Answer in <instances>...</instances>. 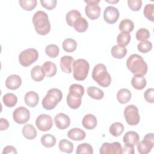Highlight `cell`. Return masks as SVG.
<instances>
[{"instance_id":"cell-7","label":"cell","mask_w":154,"mask_h":154,"mask_svg":"<svg viewBox=\"0 0 154 154\" xmlns=\"http://www.w3.org/2000/svg\"><path fill=\"white\" fill-rule=\"evenodd\" d=\"M123 114L125 120L129 125H136L138 124L140 121L138 109L134 105H129L126 106L125 108Z\"/></svg>"},{"instance_id":"cell-9","label":"cell","mask_w":154,"mask_h":154,"mask_svg":"<svg viewBox=\"0 0 154 154\" xmlns=\"http://www.w3.org/2000/svg\"><path fill=\"white\" fill-rule=\"evenodd\" d=\"M138 152L141 154L149 153L154 146V134L153 133L147 134L143 140L137 144Z\"/></svg>"},{"instance_id":"cell-2","label":"cell","mask_w":154,"mask_h":154,"mask_svg":"<svg viewBox=\"0 0 154 154\" xmlns=\"http://www.w3.org/2000/svg\"><path fill=\"white\" fill-rule=\"evenodd\" d=\"M126 66L132 73L144 76L146 74L148 66L141 56L138 54H132L126 60Z\"/></svg>"},{"instance_id":"cell-44","label":"cell","mask_w":154,"mask_h":154,"mask_svg":"<svg viewBox=\"0 0 154 154\" xmlns=\"http://www.w3.org/2000/svg\"><path fill=\"white\" fill-rule=\"evenodd\" d=\"M128 5L129 8L134 11H137L140 10L142 6V1L141 0H128Z\"/></svg>"},{"instance_id":"cell-23","label":"cell","mask_w":154,"mask_h":154,"mask_svg":"<svg viewBox=\"0 0 154 154\" xmlns=\"http://www.w3.org/2000/svg\"><path fill=\"white\" fill-rule=\"evenodd\" d=\"M42 69L44 71L45 76L46 77L50 78L54 76L57 73V66L55 63L50 61H45L42 65Z\"/></svg>"},{"instance_id":"cell-5","label":"cell","mask_w":154,"mask_h":154,"mask_svg":"<svg viewBox=\"0 0 154 154\" xmlns=\"http://www.w3.org/2000/svg\"><path fill=\"white\" fill-rule=\"evenodd\" d=\"M90 69L88 62L85 59L79 58L73 63V76L77 81H84L87 78Z\"/></svg>"},{"instance_id":"cell-13","label":"cell","mask_w":154,"mask_h":154,"mask_svg":"<svg viewBox=\"0 0 154 154\" xmlns=\"http://www.w3.org/2000/svg\"><path fill=\"white\" fill-rule=\"evenodd\" d=\"M119 10L113 6H108L103 11V19L109 24L116 23L119 17Z\"/></svg>"},{"instance_id":"cell-40","label":"cell","mask_w":154,"mask_h":154,"mask_svg":"<svg viewBox=\"0 0 154 154\" xmlns=\"http://www.w3.org/2000/svg\"><path fill=\"white\" fill-rule=\"evenodd\" d=\"M19 3L25 10L31 11L36 7L37 1L36 0H19Z\"/></svg>"},{"instance_id":"cell-27","label":"cell","mask_w":154,"mask_h":154,"mask_svg":"<svg viewBox=\"0 0 154 154\" xmlns=\"http://www.w3.org/2000/svg\"><path fill=\"white\" fill-rule=\"evenodd\" d=\"M23 135L28 140H33L37 136V131L31 124H26L22 128Z\"/></svg>"},{"instance_id":"cell-19","label":"cell","mask_w":154,"mask_h":154,"mask_svg":"<svg viewBox=\"0 0 154 154\" xmlns=\"http://www.w3.org/2000/svg\"><path fill=\"white\" fill-rule=\"evenodd\" d=\"M67 137L74 141H81L85 138L86 134L82 129L78 128H74L68 131Z\"/></svg>"},{"instance_id":"cell-21","label":"cell","mask_w":154,"mask_h":154,"mask_svg":"<svg viewBox=\"0 0 154 154\" xmlns=\"http://www.w3.org/2000/svg\"><path fill=\"white\" fill-rule=\"evenodd\" d=\"M97 123L96 117L91 114H86L82 119V126L87 129H93L96 128Z\"/></svg>"},{"instance_id":"cell-3","label":"cell","mask_w":154,"mask_h":154,"mask_svg":"<svg viewBox=\"0 0 154 154\" xmlns=\"http://www.w3.org/2000/svg\"><path fill=\"white\" fill-rule=\"evenodd\" d=\"M92 78L100 86L108 87L111 82V78L108 72L105 64L100 63L96 64L92 71Z\"/></svg>"},{"instance_id":"cell-29","label":"cell","mask_w":154,"mask_h":154,"mask_svg":"<svg viewBox=\"0 0 154 154\" xmlns=\"http://www.w3.org/2000/svg\"><path fill=\"white\" fill-rule=\"evenodd\" d=\"M87 93L90 97L96 100L102 99L104 96L103 91L100 88L94 86L88 87L87 88Z\"/></svg>"},{"instance_id":"cell-45","label":"cell","mask_w":154,"mask_h":154,"mask_svg":"<svg viewBox=\"0 0 154 154\" xmlns=\"http://www.w3.org/2000/svg\"><path fill=\"white\" fill-rule=\"evenodd\" d=\"M40 3L43 7L51 10L56 7L57 1V0H41Z\"/></svg>"},{"instance_id":"cell-31","label":"cell","mask_w":154,"mask_h":154,"mask_svg":"<svg viewBox=\"0 0 154 154\" xmlns=\"http://www.w3.org/2000/svg\"><path fill=\"white\" fill-rule=\"evenodd\" d=\"M42 144L47 148L54 147L56 144L55 137L50 134H46L43 135L40 139Z\"/></svg>"},{"instance_id":"cell-46","label":"cell","mask_w":154,"mask_h":154,"mask_svg":"<svg viewBox=\"0 0 154 154\" xmlns=\"http://www.w3.org/2000/svg\"><path fill=\"white\" fill-rule=\"evenodd\" d=\"M69 91L79 94L80 95L83 96L84 94V88L82 85L78 84H73L69 87Z\"/></svg>"},{"instance_id":"cell-35","label":"cell","mask_w":154,"mask_h":154,"mask_svg":"<svg viewBox=\"0 0 154 154\" xmlns=\"http://www.w3.org/2000/svg\"><path fill=\"white\" fill-rule=\"evenodd\" d=\"M131 41V35L129 32L122 31L117 37V43L122 47L126 46Z\"/></svg>"},{"instance_id":"cell-14","label":"cell","mask_w":154,"mask_h":154,"mask_svg":"<svg viewBox=\"0 0 154 154\" xmlns=\"http://www.w3.org/2000/svg\"><path fill=\"white\" fill-rule=\"evenodd\" d=\"M82 97L79 94L69 91L66 97V101L69 107L73 109L78 108L81 105Z\"/></svg>"},{"instance_id":"cell-12","label":"cell","mask_w":154,"mask_h":154,"mask_svg":"<svg viewBox=\"0 0 154 154\" xmlns=\"http://www.w3.org/2000/svg\"><path fill=\"white\" fill-rule=\"evenodd\" d=\"M99 153L100 154H121L122 153V147L121 144L118 142L103 143L100 147Z\"/></svg>"},{"instance_id":"cell-36","label":"cell","mask_w":154,"mask_h":154,"mask_svg":"<svg viewBox=\"0 0 154 154\" xmlns=\"http://www.w3.org/2000/svg\"><path fill=\"white\" fill-rule=\"evenodd\" d=\"M79 17H81V13L77 10H70L66 16V21L68 25L73 26L75 21Z\"/></svg>"},{"instance_id":"cell-34","label":"cell","mask_w":154,"mask_h":154,"mask_svg":"<svg viewBox=\"0 0 154 154\" xmlns=\"http://www.w3.org/2000/svg\"><path fill=\"white\" fill-rule=\"evenodd\" d=\"M62 46L65 52H72L76 50L77 48V43L74 39L68 38L63 41Z\"/></svg>"},{"instance_id":"cell-39","label":"cell","mask_w":154,"mask_h":154,"mask_svg":"<svg viewBox=\"0 0 154 154\" xmlns=\"http://www.w3.org/2000/svg\"><path fill=\"white\" fill-rule=\"evenodd\" d=\"M76 153L77 154H82V153H88V154H93V149L92 146L87 143L80 144L78 146L76 150Z\"/></svg>"},{"instance_id":"cell-24","label":"cell","mask_w":154,"mask_h":154,"mask_svg":"<svg viewBox=\"0 0 154 154\" xmlns=\"http://www.w3.org/2000/svg\"><path fill=\"white\" fill-rule=\"evenodd\" d=\"M131 96L132 94L131 91L127 88H121L117 93V100L122 104L129 102L131 99Z\"/></svg>"},{"instance_id":"cell-43","label":"cell","mask_w":154,"mask_h":154,"mask_svg":"<svg viewBox=\"0 0 154 154\" xmlns=\"http://www.w3.org/2000/svg\"><path fill=\"white\" fill-rule=\"evenodd\" d=\"M152 48V43L148 40L140 42L137 45V49L138 51L141 53H147L151 51Z\"/></svg>"},{"instance_id":"cell-16","label":"cell","mask_w":154,"mask_h":154,"mask_svg":"<svg viewBox=\"0 0 154 154\" xmlns=\"http://www.w3.org/2000/svg\"><path fill=\"white\" fill-rule=\"evenodd\" d=\"M74 58L69 55H64L60 58V64L61 70L66 73H70L72 70Z\"/></svg>"},{"instance_id":"cell-15","label":"cell","mask_w":154,"mask_h":154,"mask_svg":"<svg viewBox=\"0 0 154 154\" xmlns=\"http://www.w3.org/2000/svg\"><path fill=\"white\" fill-rule=\"evenodd\" d=\"M54 121L57 128L63 130L68 128L70 124V119L69 117L62 112L58 113L55 116Z\"/></svg>"},{"instance_id":"cell-37","label":"cell","mask_w":154,"mask_h":154,"mask_svg":"<svg viewBox=\"0 0 154 154\" xmlns=\"http://www.w3.org/2000/svg\"><path fill=\"white\" fill-rule=\"evenodd\" d=\"M134 28V22L129 19H125L122 20L119 25V30L121 31H125L127 32H129L133 31Z\"/></svg>"},{"instance_id":"cell-1","label":"cell","mask_w":154,"mask_h":154,"mask_svg":"<svg viewBox=\"0 0 154 154\" xmlns=\"http://www.w3.org/2000/svg\"><path fill=\"white\" fill-rule=\"evenodd\" d=\"M32 23L37 34L41 35L48 34L51 30V23L46 13L43 11H36L32 16Z\"/></svg>"},{"instance_id":"cell-32","label":"cell","mask_w":154,"mask_h":154,"mask_svg":"<svg viewBox=\"0 0 154 154\" xmlns=\"http://www.w3.org/2000/svg\"><path fill=\"white\" fill-rule=\"evenodd\" d=\"M124 131V126L120 122L113 123L109 128V132L114 137L120 136Z\"/></svg>"},{"instance_id":"cell-38","label":"cell","mask_w":154,"mask_h":154,"mask_svg":"<svg viewBox=\"0 0 154 154\" xmlns=\"http://www.w3.org/2000/svg\"><path fill=\"white\" fill-rule=\"evenodd\" d=\"M60 49L58 46L54 44H50L45 48L46 54L50 58H56L59 55Z\"/></svg>"},{"instance_id":"cell-48","label":"cell","mask_w":154,"mask_h":154,"mask_svg":"<svg viewBox=\"0 0 154 154\" xmlns=\"http://www.w3.org/2000/svg\"><path fill=\"white\" fill-rule=\"evenodd\" d=\"M17 152L16 149L13 146H7L5 147L2 151V154H8V153H17Z\"/></svg>"},{"instance_id":"cell-33","label":"cell","mask_w":154,"mask_h":154,"mask_svg":"<svg viewBox=\"0 0 154 154\" xmlns=\"http://www.w3.org/2000/svg\"><path fill=\"white\" fill-rule=\"evenodd\" d=\"M58 147L60 151L63 152L71 153L73 150L74 146L73 144L70 141L66 139H63L59 141Z\"/></svg>"},{"instance_id":"cell-25","label":"cell","mask_w":154,"mask_h":154,"mask_svg":"<svg viewBox=\"0 0 154 154\" xmlns=\"http://www.w3.org/2000/svg\"><path fill=\"white\" fill-rule=\"evenodd\" d=\"M73 26L77 32H84L87 30L88 23L84 17H79L75 21Z\"/></svg>"},{"instance_id":"cell-17","label":"cell","mask_w":154,"mask_h":154,"mask_svg":"<svg viewBox=\"0 0 154 154\" xmlns=\"http://www.w3.org/2000/svg\"><path fill=\"white\" fill-rule=\"evenodd\" d=\"M22 84V79L18 75L13 74L7 77L5 80V85L10 90L18 89Z\"/></svg>"},{"instance_id":"cell-10","label":"cell","mask_w":154,"mask_h":154,"mask_svg":"<svg viewBox=\"0 0 154 154\" xmlns=\"http://www.w3.org/2000/svg\"><path fill=\"white\" fill-rule=\"evenodd\" d=\"M35 125L40 131L46 132L50 130L53 125L52 117L46 114L39 115L35 120Z\"/></svg>"},{"instance_id":"cell-30","label":"cell","mask_w":154,"mask_h":154,"mask_svg":"<svg viewBox=\"0 0 154 154\" xmlns=\"http://www.w3.org/2000/svg\"><path fill=\"white\" fill-rule=\"evenodd\" d=\"M2 101L7 107H13L17 102V97L13 93H8L3 96Z\"/></svg>"},{"instance_id":"cell-51","label":"cell","mask_w":154,"mask_h":154,"mask_svg":"<svg viewBox=\"0 0 154 154\" xmlns=\"http://www.w3.org/2000/svg\"><path fill=\"white\" fill-rule=\"evenodd\" d=\"M105 1L106 2H109V3H117V2H118L119 1H107V0H105Z\"/></svg>"},{"instance_id":"cell-8","label":"cell","mask_w":154,"mask_h":154,"mask_svg":"<svg viewBox=\"0 0 154 154\" xmlns=\"http://www.w3.org/2000/svg\"><path fill=\"white\" fill-rule=\"evenodd\" d=\"M87 4L85 7V12L87 16L94 20L97 19L100 14V8L98 4L100 2L99 0H84Z\"/></svg>"},{"instance_id":"cell-26","label":"cell","mask_w":154,"mask_h":154,"mask_svg":"<svg viewBox=\"0 0 154 154\" xmlns=\"http://www.w3.org/2000/svg\"><path fill=\"white\" fill-rule=\"evenodd\" d=\"M31 76L35 81L39 82L42 81L45 76L42 67L38 65L33 67L31 70Z\"/></svg>"},{"instance_id":"cell-42","label":"cell","mask_w":154,"mask_h":154,"mask_svg":"<svg viewBox=\"0 0 154 154\" xmlns=\"http://www.w3.org/2000/svg\"><path fill=\"white\" fill-rule=\"evenodd\" d=\"M136 38L138 41L143 42L147 40L150 37V32L146 28H140L136 32Z\"/></svg>"},{"instance_id":"cell-47","label":"cell","mask_w":154,"mask_h":154,"mask_svg":"<svg viewBox=\"0 0 154 154\" xmlns=\"http://www.w3.org/2000/svg\"><path fill=\"white\" fill-rule=\"evenodd\" d=\"M144 97L147 102L153 103L154 102V89L150 88L146 90L144 93Z\"/></svg>"},{"instance_id":"cell-41","label":"cell","mask_w":154,"mask_h":154,"mask_svg":"<svg viewBox=\"0 0 154 154\" xmlns=\"http://www.w3.org/2000/svg\"><path fill=\"white\" fill-rule=\"evenodd\" d=\"M143 13L144 16L149 20L154 21V4H147L144 7Z\"/></svg>"},{"instance_id":"cell-50","label":"cell","mask_w":154,"mask_h":154,"mask_svg":"<svg viewBox=\"0 0 154 154\" xmlns=\"http://www.w3.org/2000/svg\"><path fill=\"white\" fill-rule=\"evenodd\" d=\"M134 146L125 145L122 148V153H128V154H134Z\"/></svg>"},{"instance_id":"cell-22","label":"cell","mask_w":154,"mask_h":154,"mask_svg":"<svg viewBox=\"0 0 154 154\" xmlns=\"http://www.w3.org/2000/svg\"><path fill=\"white\" fill-rule=\"evenodd\" d=\"M146 79L142 75H135L131 79V84L136 90H143L146 86Z\"/></svg>"},{"instance_id":"cell-11","label":"cell","mask_w":154,"mask_h":154,"mask_svg":"<svg viewBox=\"0 0 154 154\" xmlns=\"http://www.w3.org/2000/svg\"><path fill=\"white\" fill-rule=\"evenodd\" d=\"M13 118L14 122L18 124L26 123L30 119V112L25 107H18L13 111Z\"/></svg>"},{"instance_id":"cell-20","label":"cell","mask_w":154,"mask_h":154,"mask_svg":"<svg viewBox=\"0 0 154 154\" xmlns=\"http://www.w3.org/2000/svg\"><path fill=\"white\" fill-rule=\"evenodd\" d=\"M24 100L26 105L30 107H35L38 103L39 97L36 92L30 91L25 94Z\"/></svg>"},{"instance_id":"cell-4","label":"cell","mask_w":154,"mask_h":154,"mask_svg":"<svg viewBox=\"0 0 154 154\" xmlns=\"http://www.w3.org/2000/svg\"><path fill=\"white\" fill-rule=\"evenodd\" d=\"M63 93L58 88H53L48 90L46 95L42 100V106L46 110L53 109L61 100Z\"/></svg>"},{"instance_id":"cell-18","label":"cell","mask_w":154,"mask_h":154,"mask_svg":"<svg viewBox=\"0 0 154 154\" xmlns=\"http://www.w3.org/2000/svg\"><path fill=\"white\" fill-rule=\"evenodd\" d=\"M140 140V136L137 132L131 131L127 132L123 137V141L125 145L135 146Z\"/></svg>"},{"instance_id":"cell-49","label":"cell","mask_w":154,"mask_h":154,"mask_svg":"<svg viewBox=\"0 0 154 154\" xmlns=\"http://www.w3.org/2000/svg\"><path fill=\"white\" fill-rule=\"evenodd\" d=\"M9 127V123L8 121L5 118H1L0 119V130L1 131H5L7 130Z\"/></svg>"},{"instance_id":"cell-28","label":"cell","mask_w":154,"mask_h":154,"mask_svg":"<svg viewBox=\"0 0 154 154\" xmlns=\"http://www.w3.org/2000/svg\"><path fill=\"white\" fill-rule=\"evenodd\" d=\"M111 53L113 57L117 59H122L127 54V49L118 45H114L111 49Z\"/></svg>"},{"instance_id":"cell-6","label":"cell","mask_w":154,"mask_h":154,"mask_svg":"<svg viewBox=\"0 0 154 154\" xmlns=\"http://www.w3.org/2000/svg\"><path fill=\"white\" fill-rule=\"evenodd\" d=\"M38 58V52L34 48L22 51L19 55V61L23 67H28L35 62Z\"/></svg>"}]
</instances>
